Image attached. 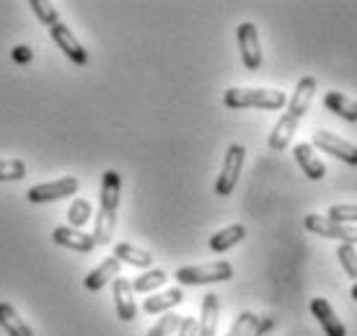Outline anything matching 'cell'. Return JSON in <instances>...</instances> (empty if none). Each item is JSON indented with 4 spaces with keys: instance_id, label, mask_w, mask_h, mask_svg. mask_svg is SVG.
<instances>
[{
    "instance_id": "6da1fadb",
    "label": "cell",
    "mask_w": 357,
    "mask_h": 336,
    "mask_svg": "<svg viewBox=\"0 0 357 336\" xmlns=\"http://www.w3.org/2000/svg\"><path fill=\"white\" fill-rule=\"evenodd\" d=\"M101 202H98L96 228H93V240L96 246H107L114 238L116 230V210H119V197H122V176L114 168L104 171L101 176Z\"/></svg>"
},
{
    "instance_id": "7a4b0ae2",
    "label": "cell",
    "mask_w": 357,
    "mask_h": 336,
    "mask_svg": "<svg viewBox=\"0 0 357 336\" xmlns=\"http://www.w3.org/2000/svg\"><path fill=\"white\" fill-rule=\"evenodd\" d=\"M228 109H267L277 112L287 104V96L280 89H228L223 93Z\"/></svg>"
},
{
    "instance_id": "3957f363",
    "label": "cell",
    "mask_w": 357,
    "mask_h": 336,
    "mask_svg": "<svg viewBox=\"0 0 357 336\" xmlns=\"http://www.w3.org/2000/svg\"><path fill=\"white\" fill-rule=\"evenodd\" d=\"M181 284H213V282H228L233 277L231 261H210V264H195L181 266L174 275Z\"/></svg>"
},
{
    "instance_id": "277c9868",
    "label": "cell",
    "mask_w": 357,
    "mask_h": 336,
    "mask_svg": "<svg viewBox=\"0 0 357 336\" xmlns=\"http://www.w3.org/2000/svg\"><path fill=\"white\" fill-rule=\"evenodd\" d=\"M243 160H246V148H243V145H231V148L225 151L220 176L215 181V194L218 197L233 194V189H236L238 176H241V171H243Z\"/></svg>"
},
{
    "instance_id": "5b68a950",
    "label": "cell",
    "mask_w": 357,
    "mask_h": 336,
    "mask_svg": "<svg viewBox=\"0 0 357 336\" xmlns=\"http://www.w3.org/2000/svg\"><path fill=\"white\" fill-rule=\"evenodd\" d=\"M81 189V181L75 176H60L47 184H36L29 189V202L31 204H45V202H57L65 197H75Z\"/></svg>"
},
{
    "instance_id": "8992f818",
    "label": "cell",
    "mask_w": 357,
    "mask_h": 336,
    "mask_svg": "<svg viewBox=\"0 0 357 336\" xmlns=\"http://www.w3.org/2000/svg\"><path fill=\"white\" fill-rule=\"evenodd\" d=\"M305 230H311L321 238L331 240H342V243H349L355 246L357 243V225H342V222H334L329 217H321V215H305Z\"/></svg>"
},
{
    "instance_id": "52a82bcc",
    "label": "cell",
    "mask_w": 357,
    "mask_h": 336,
    "mask_svg": "<svg viewBox=\"0 0 357 336\" xmlns=\"http://www.w3.org/2000/svg\"><path fill=\"white\" fill-rule=\"evenodd\" d=\"M236 39H238V49H241V62L246 70H259L261 68V45L259 31L251 21H243L236 29Z\"/></svg>"
},
{
    "instance_id": "ba28073f",
    "label": "cell",
    "mask_w": 357,
    "mask_h": 336,
    "mask_svg": "<svg viewBox=\"0 0 357 336\" xmlns=\"http://www.w3.org/2000/svg\"><path fill=\"white\" fill-rule=\"evenodd\" d=\"M311 145L316 148V151L326 153V155H334V158H340L342 163L357 166V145H352V142H347V140H342V137H337L334 132L319 130V132L313 135Z\"/></svg>"
},
{
    "instance_id": "9c48e42d",
    "label": "cell",
    "mask_w": 357,
    "mask_h": 336,
    "mask_svg": "<svg viewBox=\"0 0 357 336\" xmlns=\"http://www.w3.org/2000/svg\"><path fill=\"white\" fill-rule=\"evenodd\" d=\"M50 36H52V42L60 47V52H65V57H68L70 62L81 65V68L83 65H89V52H86V47L78 42V36L73 34L63 21H60V24H54V26L50 29Z\"/></svg>"
},
{
    "instance_id": "30bf717a",
    "label": "cell",
    "mask_w": 357,
    "mask_h": 336,
    "mask_svg": "<svg viewBox=\"0 0 357 336\" xmlns=\"http://www.w3.org/2000/svg\"><path fill=\"white\" fill-rule=\"evenodd\" d=\"M313 93H316V78L305 75V78L298 80V86H295L293 96H290V101H287L285 116H290V119H295V122L301 124L303 114L308 112V107H311Z\"/></svg>"
},
{
    "instance_id": "8fae6325",
    "label": "cell",
    "mask_w": 357,
    "mask_h": 336,
    "mask_svg": "<svg viewBox=\"0 0 357 336\" xmlns=\"http://www.w3.org/2000/svg\"><path fill=\"white\" fill-rule=\"evenodd\" d=\"M52 240L57 246H65L70 251H78V254H91L96 248V240L93 236L83 233V230H75L70 225H60V228L52 230Z\"/></svg>"
},
{
    "instance_id": "7c38bea8",
    "label": "cell",
    "mask_w": 357,
    "mask_h": 336,
    "mask_svg": "<svg viewBox=\"0 0 357 336\" xmlns=\"http://www.w3.org/2000/svg\"><path fill=\"white\" fill-rule=\"evenodd\" d=\"M311 313L316 316V321L321 323L326 336H347V328H344V323H342L340 316H337V310L331 308V303L326 300V298H313Z\"/></svg>"
},
{
    "instance_id": "4fadbf2b",
    "label": "cell",
    "mask_w": 357,
    "mask_h": 336,
    "mask_svg": "<svg viewBox=\"0 0 357 336\" xmlns=\"http://www.w3.org/2000/svg\"><path fill=\"white\" fill-rule=\"evenodd\" d=\"M114 305H116V319L130 323L137 316V305H135V290L132 282L125 280V277H116L114 280Z\"/></svg>"
},
{
    "instance_id": "5bb4252c",
    "label": "cell",
    "mask_w": 357,
    "mask_h": 336,
    "mask_svg": "<svg viewBox=\"0 0 357 336\" xmlns=\"http://www.w3.org/2000/svg\"><path fill=\"white\" fill-rule=\"evenodd\" d=\"M293 155H295V160H298V166L303 168V174L311 178V181H321V178L326 176V166L319 160L316 148H313L311 142H298Z\"/></svg>"
},
{
    "instance_id": "9a60e30c",
    "label": "cell",
    "mask_w": 357,
    "mask_h": 336,
    "mask_svg": "<svg viewBox=\"0 0 357 336\" xmlns=\"http://www.w3.org/2000/svg\"><path fill=\"white\" fill-rule=\"evenodd\" d=\"M119 266H122V261L114 257L104 259L101 264L93 269V272H89L86 275V280H83V287L91 292H98L101 287H107L109 282H114L116 277H119Z\"/></svg>"
},
{
    "instance_id": "2e32d148",
    "label": "cell",
    "mask_w": 357,
    "mask_h": 336,
    "mask_svg": "<svg viewBox=\"0 0 357 336\" xmlns=\"http://www.w3.org/2000/svg\"><path fill=\"white\" fill-rule=\"evenodd\" d=\"M178 303H184V290H181V287H171V290L148 295V300L143 303V310L148 313V316H155V313H169L171 308H176Z\"/></svg>"
},
{
    "instance_id": "e0dca14e",
    "label": "cell",
    "mask_w": 357,
    "mask_h": 336,
    "mask_svg": "<svg viewBox=\"0 0 357 336\" xmlns=\"http://www.w3.org/2000/svg\"><path fill=\"white\" fill-rule=\"evenodd\" d=\"M218 321H220V298L215 292H207L202 298V319L197 336H218Z\"/></svg>"
},
{
    "instance_id": "ac0fdd59",
    "label": "cell",
    "mask_w": 357,
    "mask_h": 336,
    "mask_svg": "<svg viewBox=\"0 0 357 336\" xmlns=\"http://www.w3.org/2000/svg\"><path fill=\"white\" fill-rule=\"evenodd\" d=\"M0 328L8 336H34L31 326L18 316V310L10 303H0Z\"/></svg>"
},
{
    "instance_id": "d6986e66",
    "label": "cell",
    "mask_w": 357,
    "mask_h": 336,
    "mask_svg": "<svg viewBox=\"0 0 357 336\" xmlns=\"http://www.w3.org/2000/svg\"><path fill=\"white\" fill-rule=\"evenodd\" d=\"M243 238H246V228H243L241 222H233L228 228L218 230L213 238H210V251L213 254H225L228 248L238 246Z\"/></svg>"
},
{
    "instance_id": "ffe728a7",
    "label": "cell",
    "mask_w": 357,
    "mask_h": 336,
    "mask_svg": "<svg viewBox=\"0 0 357 336\" xmlns=\"http://www.w3.org/2000/svg\"><path fill=\"white\" fill-rule=\"evenodd\" d=\"M324 107L329 109L331 114L342 116L344 122H357V101L347 98L344 93H340V91L324 93Z\"/></svg>"
},
{
    "instance_id": "44dd1931",
    "label": "cell",
    "mask_w": 357,
    "mask_h": 336,
    "mask_svg": "<svg viewBox=\"0 0 357 336\" xmlns=\"http://www.w3.org/2000/svg\"><path fill=\"white\" fill-rule=\"evenodd\" d=\"M114 259H119L122 264L137 266V269H151V264H153L151 251H143V248L132 246V243H116Z\"/></svg>"
},
{
    "instance_id": "7402d4cb",
    "label": "cell",
    "mask_w": 357,
    "mask_h": 336,
    "mask_svg": "<svg viewBox=\"0 0 357 336\" xmlns=\"http://www.w3.org/2000/svg\"><path fill=\"white\" fill-rule=\"evenodd\" d=\"M295 130H298V122L295 119H290V116H280L275 124V130L269 132V148L272 151H285L287 145H290V140H293Z\"/></svg>"
},
{
    "instance_id": "603a6c76",
    "label": "cell",
    "mask_w": 357,
    "mask_h": 336,
    "mask_svg": "<svg viewBox=\"0 0 357 336\" xmlns=\"http://www.w3.org/2000/svg\"><path fill=\"white\" fill-rule=\"evenodd\" d=\"M166 280H169V275H166L163 269H148V272H143L140 277H135L132 280V290L143 292V295H151L153 290L163 287Z\"/></svg>"
},
{
    "instance_id": "cb8c5ba5",
    "label": "cell",
    "mask_w": 357,
    "mask_h": 336,
    "mask_svg": "<svg viewBox=\"0 0 357 336\" xmlns=\"http://www.w3.org/2000/svg\"><path fill=\"white\" fill-rule=\"evenodd\" d=\"M29 8L34 10V16L39 18V24H45V26L52 29L54 24H60V10H54V6L47 3V0H31Z\"/></svg>"
},
{
    "instance_id": "d4e9b609",
    "label": "cell",
    "mask_w": 357,
    "mask_h": 336,
    "mask_svg": "<svg viewBox=\"0 0 357 336\" xmlns=\"http://www.w3.org/2000/svg\"><path fill=\"white\" fill-rule=\"evenodd\" d=\"M68 220H70V228L81 230L86 222L91 220V202L89 199H75V202L70 204V210H68Z\"/></svg>"
},
{
    "instance_id": "484cf974",
    "label": "cell",
    "mask_w": 357,
    "mask_h": 336,
    "mask_svg": "<svg viewBox=\"0 0 357 336\" xmlns=\"http://www.w3.org/2000/svg\"><path fill=\"white\" fill-rule=\"evenodd\" d=\"M257 323H259V319H257L251 310H243V313H238V319L233 321V326L228 328L225 336H251L254 328H257Z\"/></svg>"
},
{
    "instance_id": "4316f807",
    "label": "cell",
    "mask_w": 357,
    "mask_h": 336,
    "mask_svg": "<svg viewBox=\"0 0 357 336\" xmlns=\"http://www.w3.org/2000/svg\"><path fill=\"white\" fill-rule=\"evenodd\" d=\"M26 176V163L24 160H0V181H21Z\"/></svg>"
},
{
    "instance_id": "83f0119b",
    "label": "cell",
    "mask_w": 357,
    "mask_h": 336,
    "mask_svg": "<svg viewBox=\"0 0 357 336\" xmlns=\"http://www.w3.org/2000/svg\"><path fill=\"white\" fill-rule=\"evenodd\" d=\"M337 259H340L342 269L347 272V277L357 280V248L349 246V243H342V246L337 248Z\"/></svg>"
},
{
    "instance_id": "f1b7e54d",
    "label": "cell",
    "mask_w": 357,
    "mask_h": 336,
    "mask_svg": "<svg viewBox=\"0 0 357 336\" xmlns=\"http://www.w3.org/2000/svg\"><path fill=\"white\" fill-rule=\"evenodd\" d=\"M178 326H181V316H176V313H163V319L145 336H171L174 331H178Z\"/></svg>"
},
{
    "instance_id": "f546056e",
    "label": "cell",
    "mask_w": 357,
    "mask_h": 336,
    "mask_svg": "<svg viewBox=\"0 0 357 336\" xmlns=\"http://www.w3.org/2000/svg\"><path fill=\"white\" fill-rule=\"evenodd\" d=\"M329 220L334 222H357V204H331L329 207Z\"/></svg>"
},
{
    "instance_id": "4dcf8cb0",
    "label": "cell",
    "mask_w": 357,
    "mask_h": 336,
    "mask_svg": "<svg viewBox=\"0 0 357 336\" xmlns=\"http://www.w3.org/2000/svg\"><path fill=\"white\" fill-rule=\"evenodd\" d=\"M10 57H13V62H18V65H29V62L34 60V52H31V47H26V45H16L13 52H10Z\"/></svg>"
},
{
    "instance_id": "1f68e13d",
    "label": "cell",
    "mask_w": 357,
    "mask_h": 336,
    "mask_svg": "<svg viewBox=\"0 0 357 336\" xmlns=\"http://www.w3.org/2000/svg\"><path fill=\"white\" fill-rule=\"evenodd\" d=\"M197 331H199V321L181 319V326H178L176 336H197Z\"/></svg>"
},
{
    "instance_id": "d6a6232c",
    "label": "cell",
    "mask_w": 357,
    "mask_h": 336,
    "mask_svg": "<svg viewBox=\"0 0 357 336\" xmlns=\"http://www.w3.org/2000/svg\"><path fill=\"white\" fill-rule=\"evenodd\" d=\"M272 328H275V319H272V316H264V319H259V323H257V328H254L251 336H267Z\"/></svg>"
},
{
    "instance_id": "836d02e7",
    "label": "cell",
    "mask_w": 357,
    "mask_h": 336,
    "mask_svg": "<svg viewBox=\"0 0 357 336\" xmlns=\"http://www.w3.org/2000/svg\"><path fill=\"white\" fill-rule=\"evenodd\" d=\"M349 295H352V300H357V282L352 284V290H349Z\"/></svg>"
}]
</instances>
